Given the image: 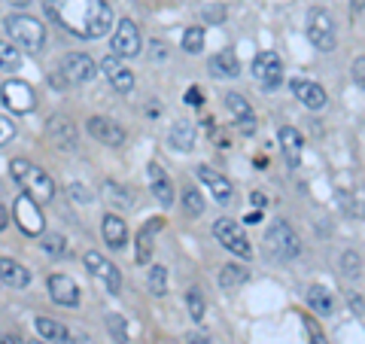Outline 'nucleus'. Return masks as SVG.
<instances>
[{
  "label": "nucleus",
  "instance_id": "49",
  "mask_svg": "<svg viewBox=\"0 0 365 344\" xmlns=\"http://www.w3.org/2000/svg\"><path fill=\"white\" fill-rule=\"evenodd\" d=\"M6 223H9V216H6L4 208H0V228H6Z\"/></svg>",
  "mask_w": 365,
  "mask_h": 344
},
{
  "label": "nucleus",
  "instance_id": "31",
  "mask_svg": "<svg viewBox=\"0 0 365 344\" xmlns=\"http://www.w3.org/2000/svg\"><path fill=\"white\" fill-rule=\"evenodd\" d=\"M186 308H189V317L195 320V323H201V320L207 317V305H204L201 290H189L186 293Z\"/></svg>",
  "mask_w": 365,
  "mask_h": 344
},
{
  "label": "nucleus",
  "instance_id": "5",
  "mask_svg": "<svg viewBox=\"0 0 365 344\" xmlns=\"http://www.w3.org/2000/svg\"><path fill=\"white\" fill-rule=\"evenodd\" d=\"M13 220H16V226L28 238L43 235V228H46V216L40 211V201H34L31 195H19V198H16V204H13Z\"/></svg>",
  "mask_w": 365,
  "mask_h": 344
},
{
  "label": "nucleus",
  "instance_id": "21",
  "mask_svg": "<svg viewBox=\"0 0 365 344\" xmlns=\"http://www.w3.org/2000/svg\"><path fill=\"white\" fill-rule=\"evenodd\" d=\"M0 280H4L6 286H13V290H25V286L31 283V271L16 259L0 256Z\"/></svg>",
  "mask_w": 365,
  "mask_h": 344
},
{
  "label": "nucleus",
  "instance_id": "46",
  "mask_svg": "<svg viewBox=\"0 0 365 344\" xmlns=\"http://www.w3.org/2000/svg\"><path fill=\"white\" fill-rule=\"evenodd\" d=\"M225 13H222V9H204V19H207V21H220Z\"/></svg>",
  "mask_w": 365,
  "mask_h": 344
},
{
  "label": "nucleus",
  "instance_id": "15",
  "mask_svg": "<svg viewBox=\"0 0 365 344\" xmlns=\"http://www.w3.org/2000/svg\"><path fill=\"white\" fill-rule=\"evenodd\" d=\"M86 128H88V134L95 137V141H101L104 146H122V143H125V131H122V125H119V122H113V119L91 116V119L86 122Z\"/></svg>",
  "mask_w": 365,
  "mask_h": 344
},
{
  "label": "nucleus",
  "instance_id": "26",
  "mask_svg": "<svg viewBox=\"0 0 365 344\" xmlns=\"http://www.w3.org/2000/svg\"><path fill=\"white\" fill-rule=\"evenodd\" d=\"M210 74L216 79L237 76V74H241V61H237V55L232 49H225V52H220V55H213V59H210Z\"/></svg>",
  "mask_w": 365,
  "mask_h": 344
},
{
  "label": "nucleus",
  "instance_id": "47",
  "mask_svg": "<svg viewBox=\"0 0 365 344\" xmlns=\"http://www.w3.org/2000/svg\"><path fill=\"white\" fill-rule=\"evenodd\" d=\"M4 4H9V6H19V9H25V6H31L34 0H4Z\"/></svg>",
  "mask_w": 365,
  "mask_h": 344
},
{
  "label": "nucleus",
  "instance_id": "44",
  "mask_svg": "<svg viewBox=\"0 0 365 344\" xmlns=\"http://www.w3.org/2000/svg\"><path fill=\"white\" fill-rule=\"evenodd\" d=\"M186 101H189L192 107H198V104H201V91H198L195 86H192V88H189V95H186Z\"/></svg>",
  "mask_w": 365,
  "mask_h": 344
},
{
  "label": "nucleus",
  "instance_id": "19",
  "mask_svg": "<svg viewBox=\"0 0 365 344\" xmlns=\"http://www.w3.org/2000/svg\"><path fill=\"white\" fill-rule=\"evenodd\" d=\"M225 107L228 113L237 119V128L244 134H253L256 131V116H253V107H250V101L244 95H237V91H228L225 95Z\"/></svg>",
  "mask_w": 365,
  "mask_h": 344
},
{
  "label": "nucleus",
  "instance_id": "7",
  "mask_svg": "<svg viewBox=\"0 0 365 344\" xmlns=\"http://www.w3.org/2000/svg\"><path fill=\"white\" fill-rule=\"evenodd\" d=\"M307 40H311L319 52L335 49V21L326 9H311V13H307Z\"/></svg>",
  "mask_w": 365,
  "mask_h": 344
},
{
  "label": "nucleus",
  "instance_id": "1",
  "mask_svg": "<svg viewBox=\"0 0 365 344\" xmlns=\"http://www.w3.org/2000/svg\"><path fill=\"white\" fill-rule=\"evenodd\" d=\"M46 9L79 40H98L113 28V9L104 0H46Z\"/></svg>",
  "mask_w": 365,
  "mask_h": 344
},
{
  "label": "nucleus",
  "instance_id": "48",
  "mask_svg": "<svg viewBox=\"0 0 365 344\" xmlns=\"http://www.w3.org/2000/svg\"><path fill=\"white\" fill-rule=\"evenodd\" d=\"M259 220H262V211H256V213H250V216H247V220H244V223H259Z\"/></svg>",
  "mask_w": 365,
  "mask_h": 344
},
{
  "label": "nucleus",
  "instance_id": "11",
  "mask_svg": "<svg viewBox=\"0 0 365 344\" xmlns=\"http://www.w3.org/2000/svg\"><path fill=\"white\" fill-rule=\"evenodd\" d=\"M0 98L13 113H31L37 107V95H34V88L25 79H6L4 88H0Z\"/></svg>",
  "mask_w": 365,
  "mask_h": 344
},
{
  "label": "nucleus",
  "instance_id": "12",
  "mask_svg": "<svg viewBox=\"0 0 365 344\" xmlns=\"http://www.w3.org/2000/svg\"><path fill=\"white\" fill-rule=\"evenodd\" d=\"M61 74H64V83H73V86L88 83L95 76V61L83 52H71L61 59Z\"/></svg>",
  "mask_w": 365,
  "mask_h": 344
},
{
  "label": "nucleus",
  "instance_id": "30",
  "mask_svg": "<svg viewBox=\"0 0 365 344\" xmlns=\"http://www.w3.org/2000/svg\"><path fill=\"white\" fill-rule=\"evenodd\" d=\"M21 64V52L16 43H6L0 40V71H19Z\"/></svg>",
  "mask_w": 365,
  "mask_h": 344
},
{
  "label": "nucleus",
  "instance_id": "13",
  "mask_svg": "<svg viewBox=\"0 0 365 344\" xmlns=\"http://www.w3.org/2000/svg\"><path fill=\"white\" fill-rule=\"evenodd\" d=\"M165 228V220L162 216H153V220H146L143 223V228L137 232V238H134V256H137V262L140 265H146V262L153 259V250H155V235Z\"/></svg>",
  "mask_w": 365,
  "mask_h": 344
},
{
  "label": "nucleus",
  "instance_id": "35",
  "mask_svg": "<svg viewBox=\"0 0 365 344\" xmlns=\"http://www.w3.org/2000/svg\"><path fill=\"white\" fill-rule=\"evenodd\" d=\"M49 256H67V241L61 235H43V244H40Z\"/></svg>",
  "mask_w": 365,
  "mask_h": 344
},
{
  "label": "nucleus",
  "instance_id": "23",
  "mask_svg": "<svg viewBox=\"0 0 365 344\" xmlns=\"http://www.w3.org/2000/svg\"><path fill=\"white\" fill-rule=\"evenodd\" d=\"M101 235H104V241L113 250H122L128 244V228H125L122 216H116V213H107L104 220H101Z\"/></svg>",
  "mask_w": 365,
  "mask_h": 344
},
{
  "label": "nucleus",
  "instance_id": "22",
  "mask_svg": "<svg viewBox=\"0 0 365 344\" xmlns=\"http://www.w3.org/2000/svg\"><path fill=\"white\" fill-rule=\"evenodd\" d=\"M277 137H280V150H283V156H287V165L289 168H299L302 165V134L292 128V125H283V128L277 131Z\"/></svg>",
  "mask_w": 365,
  "mask_h": 344
},
{
  "label": "nucleus",
  "instance_id": "2",
  "mask_svg": "<svg viewBox=\"0 0 365 344\" xmlns=\"http://www.w3.org/2000/svg\"><path fill=\"white\" fill-rule=\"evenodd\" d=\"M9 171H13V180L21 186V192L31 195L34 201L46 204V201H52V198H55V183H52V177L46 174L43 168L31 165L28 158H13Z\"/></svg>",
  "mask_w": 365,
  "mask_h": 344
},
{
  "label": "nucleus",
  "instance_id": "39",
  "mask_svg": "<svg viewBox=\"0 0 365 344\" xmlns=\"http://www.w3.org/2000/svg\"><path fill=\"white\" fill-rule=\"evenodd\" d=\"M304 326H307V332H311V344H329L326 335L319 332V326L314 323V320H304Z\"/></svg>",
  "mask_w": 365,
  "mask_h": 344
},
{
  "label": "nucleus",
  "instance_id": "27",
  "mask_svg": "<svg viewBox=\"0 0 365 344\" xmlns=\"http://www.w3.org/2000/svg\"><path fill=\"white\" fill-rule=\"evenodd\" d=\"M307 305H311V311L314 314H319V317H329L335 311V302H332V293L326 290V286H307Z\"/></svg>",
  "mask_w": 365,
  "mask_h": 344
},
{
  "label": "nucleus",
  "instance_id": "20",
  "mask_svg": "<svg viewBox=\"0 0 365 344\" xmlns=\"http://www.w3.org/2000/svg\"><path fill=\"white\" fill-rule=\"evenodd\" d=\"M292 95L299 98L307 110H323L326 101H329L326 88L317 86V83H311V79H292Z\"/></svg>",
  "mask_w": 365,
  "mask_h": 344
},
{
  "label": "nucleus",
  "instance_id": "9",
  "mask_svg": "<svg viewBox=\"0 0 365 344\" xmlns=\"http://www.w3.org/2000/svg\"><path fill=\"white\" fill-rule=\"evenodd\" d=\"M110 46H113V55H119V59H134V55H140V46H143L140 28H137L131 19H122L116 25V31H113Z\"/></svg>",
  "mask_w": 365,
  "mask_h": 344
},
{
  "label": "nucleus",
  "instance_id": "17",
  "mask_svg": "<svg viewBox=\"0 0 365 344\" xmlns=\"http://www.w3.org/2000/svg\"><path fill=\"white\" fill-rule=\"evenodd\" d=\"M198 180L207 186V195H213V201H220V204H228L232 201V180L222 177L220 171H213L207 165H198Z\"/></svg>",
  "mask_w": 365,
  "mask_h": 344
},
{
  "label": "nucleus",
  "instance_id": "45",
  "mask_svg": "<svg viewBox=\"0 0 365 344\" xmlns=\"http://www.w3.org/2000/svg\"><path fill=\"white\" fill-rule=\"evenodd\" d=\"M186 344H210V338L201 335V332H192V335L186 338Z\"/></svg>",
  "mask_w": 365,
  "mask_h": 344
},
{
  "label": "nucleus",
  "instance_id": "43",
  "mask_svg": "<svg viewBox=\"0 0 365 344\" xmlns=\"http://www.w3.org/2000/svg\"><path fill=\"white\" fill-rule=\"evenodd\" d=\"M250 204H253L256 211H262V208H265V195H262V192H253V195H250Z\"/></svg>",
  "mask_w": 365,
  "mask_h": 344
},
{
  "label": "nucleus",
  "instance_id": "34",
  "mask_svg": "<svg viewBox=\"0 0 365 344\" xmlns=\"http://www.w3.org/2000/svg\"><path fill=\"white\" fill-rule=\"evenodd\" d=\"M107 332L113 338H116L119 344H128V329H125V317L122 314H110L107 317Z\"/></svg>",
  "mask_w": 365,
  "mask_h": 344
},
{
  "label": "nucleus",
  "instance_id": "25",
  "mask_svg": "<svg viewBox=\"0 0 365 344\" xmlns=\"http://www.w3.org/2000/svg\"><path fill=\"white\" fill-rule=\"evenodd\" d=\"M168 141H170V146H174V150H180V153L195 150V125H192L189 119L174 122V128H170Z\"/></svg>",
  "mask_w": 365,
  "mask_h": 344
},
{
  "label": "nucleus",
  "instance_id": "37",
  "mask_svg": "<svg viewBox=\"0 0 365 344\" xmlns=\"http://www.w3.org/2000/svg\"><path fill=\"white\" fill-rule=\"evenodd\" d=\"M341 271H344L347 278H359V271H362V259H359L356 253H350V250H347V253L341 256Z\"/></svg>",
  "mask_w": 365,
  "mask_h": 344
},
{
  "label": "nucleus",
  "instance_id": "50",
  "mask_svg": "<svg viewBox=\"0 0 365 344\" xmlns=\"http://www.w3.org/2000/svg\"><path fill=\"white\" fill-rule=\"evenodd\" d=\"M28 344H49V341H28Z\"/></svg>",
  "mask_w": 365,
  "mask_h": 344
},
{
  "label": "nucleus",
  "instance_id": "29",
  "mask_svg": "<svg viewBox=\"0 0 365 344\" xmlns=\"http://www.w3.org/2000/svg\"><path fill=\"white\" fill-rule=\"evenodd\" d=\"M247 278H250V271H247L244 265H222V271H220L222 290H235V286L247 283Z\"/></svg>",
  "mask_w": 365,
  "mask_h": 344
},
{
  "label": "nucleus",
  "instance_id": "8",
  "mask_svg": "<svg viewBox=\"0 0 365 344\" xmlns=\"http://www.w3.org/2000/svg\"><path fill=\"white\" fill-rule=\"evenodd\" d=\"M253 79L265 91L280 88V83H283V61H280V55L277 52H259L253 59Z\"/></svg>",
  "mask_w": 365,
  "mask_h": 344
},
{
  "label": "nucleus",
  "instance_id": "40",
  "mask_svg": "<svg viewBox=\"0 0 365 344\" xmlns=\"http://www.w3.org/2000/svg\"><path fill=\"white\" fill-rule=\"evenodd\" d=\"M353 76H356V83L365 86V59H356L353 61Z\"/></svg>",
  "mask_w": 365,
  "mask_h": 344
},
{
  "label": "nucleus",
  "instance_id": "4",
  "mask_svg": "<svg viewBox=\"0 0 365 344\" xmlns=\"http://www.w3.org/2000/svg\"><path fill=\"white\" fill-rule=\"evenodd\" d=\"M265 250L271 253V259H277V262H289L302 253V241L299 235L292 232V226L289 223H283L277 220L268 232H265Z\"/></svg>",
  "mask_w": 365,
  "mask_h": 344
},
{
  "label": "nucleus",
  "instance_id": "42",
  "mask_svg": "<svg viewBox=\"0 0 365 344\" xmlns=\"http://www.w3.org/2000/svg\"><path fill=\"white\" fill-rule=\"evenodd\" d=\"M107 192H113V198H116L119 204H131V198H125V192L119 186H113V183H107Z\"/></svg>",
  "mask_w": 365,
  "mask_h": 344
},
{
  "label": "nucleus",
  "instance_id": "16",
  "mask_svg": "<svg viewBox=\"0 0 365 344\" xmlns=\"http://www.w3.org/2000/svg\"><path fill=\"white\" fill-rule=\"evenodd\" d=\"M46 134H49V141L58 146V150H64V153L76 150V128L67 116H52L46 122Z\"/></svg>",
  "mask_w": 365,
  "mask_h": 344
},
{
  "label": "nucleus",
  "instance_id": "14",
  "mask_svg": "<svg viewBox=\"0 0 365 344\" xmlns=\"http://www.w3.org/2000/svg\"><path fill=\"white\" fill-rule=\"evenodd\" d=\"M101 71H104V76L110 79V86L116 88V91H122V95H128V91L134 88V74L122 64L119 55H113V52H110L107 59L101 61Z\"/></svg>",
  "mask_w": 365,
  "mask_h": 344
},
{
  "label": "nucleus",
  "instance_id": "6",
  "mask_svg": "<svg viewBox=\"0 0 365 344\" xmlns=\"http://www.w3.org/2000/svg\"><path fill=\"white\" fill-rule=\"evenodd\" d=\"M213 235H216V241H220L225 250H232L235 256H244V259L253 256V247H250V241L244 235V226L237 220H225V216H222V220H216Z\"/></svg>",
  "mask_w": 365,
  "mask_h": 344
},
{
  "label": "nucleus",
  "instance_id": "28",
  "mask_svg": "<svg viewBox=\"0 0 365 344\" xmlns=\"http://www.w3.org/2000/svg\"><path fill=\"white\" fill-rule=\"evenodd\" d=\"M34 329H37V335L43 338V341H49V344H64L67 341V329L61 326V323H55V320H49V317H37L34 320Z\"/></svg>",
  "mask_w": 365,
  "mask_h": 344
},
{
  "label": "nucleus",
  "instance_id": "3",
  "mask_svg": "<svg viewBox=\"0 0 365 344\" xmlns=\"http://www.w3.org/2000/svg\"><path fill=\"white\" fill-rule=\"evenodd\" d=\"M6 34H9V43H16L19 49L25 52H40L43 43H46V28L40 19H34L28 13H13L6 19Z\"/></svg>",
  "mask_w": 365,
  "mask_h": 344
},
{
  "label": "nucleus",
  "instance_id": "41",
  "mask_svg": "<svg viewBox=\"0 0 365 344\" xmlns=\"http://www.w3.org/2000/svg\"><path fill=\"white\" fill-rule=\"evenodd\" d=\"M71 195H73V198H76L79 204H83V201L88 204V201H91V195H88V189H83V186H71Z\"/></svg>",
  "mask_w": 365,
  "mask_h": 344
},
{
  "label": "nucleus",
  "instance_id": "32",
  "mask_svg": "<svg viewBox=\"0 0 365 344\" xmlns=\"http://www.w3.org/2000/svg\"><path fill=\"white\" fill-rule=\"evenodd\" d=\"M182 49L189 55H198L204 49V28L201 25H192L186 34H182Z\"/></svg>",
  "mask_w": 365,
  "mask_h": 344
},
{
  "label": "nucleus",
  "instance_id": "24",
  "mask_svg": "<svg viewBox=\"0 0 365 344\" xmlns=\"http://www.w3.org/2000/svg\"><path fill=\"white\" fill-rule=\"evenodd\" d=\"M150 186H153V195L158 198V204H162V208H170V204H174V186H170L165 168L155 165V162L150 165Z\"/></svg>",
  "mask_w": 365,
  "mask_h": 344
},
{
  "label": "nucleus",
  "instance_id": "51",
  "mask_svg": "<svg viewBox=\"0 0 365 344\" xmlns=\"http://www.w3.org/2000/svg\"><path fill=\"white\" fill-rule=\"evenodd\" d=\"M0 344H13V341H0Z\"/></svg>",
  "mask_w": 365,
  "mask_h": 344
},
{
  "label": "nucleus",
  "instance_id": "38",
  "mask_svg": "<svg viewBox=\"0 0 365 344\" xmlns=\"http://www.w3.org/2000/svg\"><path fill=\"white\" fill-rule=\"evenodd\" d=\"M13 137H16V122L6 119V116H0V146H6Z\"/></svg>",
  "mask_w": 365,
  "mask_h": 344
},
{
  "label": "nucleus",
  "instance_id": "33",
  "mask_svg": "<svg viewBox=\"0 0 365 344\" xmlns=\"http://www.w3.org/2000/svg\"><path fill=\"white\" fill-rule=\"evenodd\" d=\"M182 208H186L189 216H201V213H204V198H201V192L192 189V186L182 189Z\"/></svg>",
  "mask_w": 365,
  "mask_h": 344
},
{
  "label": "nucleus",
  "instance_id": "36",
  "mask_svg": "<svg viewBox=\"0 0 365 344\" xmlns=\"http://www.w3.org/2000/svg\"><path fill=\"white\" fill-rule=\"evenodd\" d=\"M150 290L155 295H165L168 293V268L153 265V271H150Z\"/></svg>",
  "mask_w": 365,
  "mask_h": 344
},
{
  "label": "nucleus",
  "instance_id": "18",
  "mask_svg": "<svg viewBox=\"0 0 365 344\" xmlns=\"http://www.w3.org/2000/svg\"><path fill=\"white\" fill-rule=\"evenodd\" d=\"M49 295L55 305H64V308H76L79 305V286L73 278L67 274H52L49 278Z\"/></svg>",
  "mask_w": 365,
  "mask_h": 344
},
{
  "label": "nucleus",
  "instance_id": "10",
  "mask_svg": "<svg viewBox=\"0 0 365 344\" xmlns=\"http://www.w3.org/2000/svg\"><path fill=\"white\" fill-rule=\"evenodd\" d=\"M86 268H88L91 278L101 280V286H104L110 295H119V290H122V274H119L116 265H110V262L101 256V253L88 250V253H86Z\"/></svg>",
  "mask_w": 365,
  "mask_h": 344
}]
</instances>
